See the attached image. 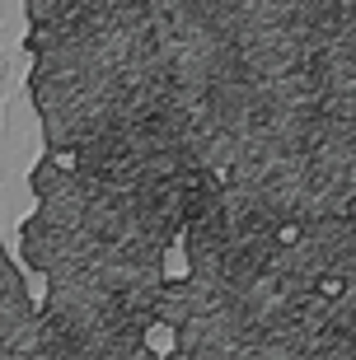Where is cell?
I'll list each match as a JSON object with an SVG mask.
<instances>
[{"instance_id":"6da1fadb","label":"cell","mask_w":356,"mask_h":360,"mask_svg":"<svg viewBox=\"0 0 356 360\" xmlns=\"http://www.w3.org/2000/svg\"><path fill=\"white\" fill-rule=\"evenodd\" d=\"M33 215L19 229L24 267L42 281H85L127 295L159 323L169 253L183 239L197 187L90 169L66 155H42L28 174Z\"/></svg>"},{"instance_id":"7a4b0ae2","label":"cell","mask_w":356,"mask_h":360,"mask_svg":"<svg viewBox=\"0 0 356 360\" xmlns=\"http://www.w3.org/2000/svg\"><path fill=\"white\" fill-rule=\"evenodd\" d=\"M38 319L42 360H141L150 356L145 337L159 328L127 295L85 281H47Z\"/></svg>"},{"instance_id":"3957f363","label":"cell","mask_w":356,"mask_h":360,"mask_svg":"<svg viewBox=\"0 0 356 360\" xmlns=\"http://www.w3.org/2000/svg\"><path fill=\"white\" fill-rule=\"evenodd\" d=\"M0 360H42V319L28 295L24 267L0 243Z\"/></svg>"}]
</instances>
